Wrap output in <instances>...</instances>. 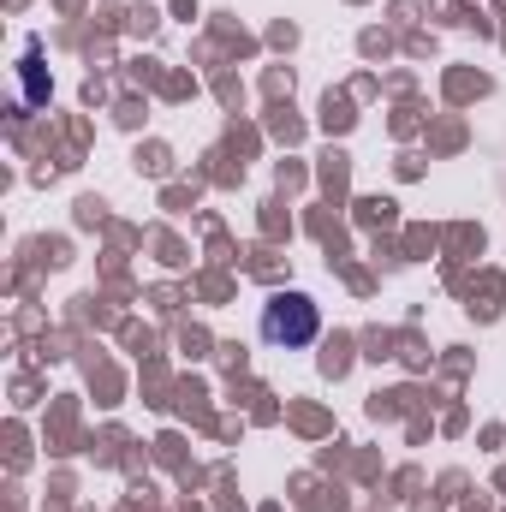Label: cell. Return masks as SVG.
Instances as JSON below:
<instances>
[{
  "mask_svg": "<svg viewBox=\"0 0 506 512\" xmlns=\"http://www.w3.org/2000/svg\"><path fill=\"white\" fill-rule=\"evenodd\" d=\"M322 334V316L304 292H280L268 310H262V340L268 346H310Z\"/></svg>",
  "mask_w": 506,
  "mask_h": 512,
  "instance_id": "cell-1",
  "label": "cell"
}]
</instances>
